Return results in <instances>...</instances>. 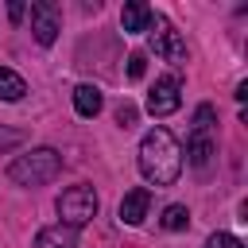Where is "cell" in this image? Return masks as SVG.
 Wrapping results in <instances>:
<instances>
[{
    "label": "cell",
    "mask_w": 248,
    "mask_h": 248,
    "mask_svg": "<svg viewBox=\"0 0 248 248\" xmlns=\"http://www.w3.org/2000/svg\"><path fill=\"white\" fill-rule=\"evenodd\" d=\"M213 120H217V112H213V105H198V112H194V132H205V136H209V128H213Z\"/></svg>",
    "instance_id": "14"
},
{
    "label": "cell",
    "mask_w": 248,
    "mask_h": 248,
    "mask_svg": "<svg viewBox=\"0 0 248 248\" xmlns=\"http://www.w3.org/2000/svg\"><path fill=\"white\" fill-rule=\"evenodd\" d=\"M136 116H140V112H136V105H128V101L116 108V124H120V128H132V124H136Z\"/></svg>",
    "instance_id": "18"
},
{
    "label": "cell",
    "mask_w": 248,
    "mask_h": 248,
    "mask_svg": "<svg viewBox=\"0 0 248 248\" xmlns=\"http://www.w3.org/2000/svg\"><path fill=\"white\" fill-rule=\"evenodd\" d=\"M54 209H58V217H62L58 225H66V229H81L85 221L97 217V194H93V186H85V182L66 186V190L58 194Z\"/></svg>",
    "instance_id": "3"
},
{
    "label": "cell",
    "mask_w": 248,
    "mask_h": 248,
    "mask_svg": "<svg viewBox=\"0 0 248 248\" xmlns=\"http://www.w3.org/2000/svg\"><path fill=\"white\" fill-rule=\"evenodd\" d=\"M31 31H35V43H39V46H50V43L58 39L62 16H58V8H54L50 0H35V4H31Z\"/></svg>",
    "instance_id": "5"
},
{
    "label": "cell",
    "mask_w": 248,
    "mask_h": 248,
    "mask_svg": "<svg viewBox=\"0 0 248 248\" xmlns=\"http://www.w3.org/2000/svg\"><path fill=\"white\" fill-rule=\"evenodd\" d=\"M58 174H62V155L54 147H35V151L12 159V167H8V178L19 186H43V182H54Z\"/></svg>",
    "instance_id": "2"
},
{
    "label": "cell",
    "mask_w": 248,
    "mask_h": 248,
    "mask_svg": "<svg viewBox=\"0 0 248 248\" xmlns=\"http://www.w3.org/2000/svg\"><path fill=\"white\" fill-rule=\"evenodd\" d=\"M186 225H190V209H186V205H167V209H163V229L178 232V229H186Z\"/></svg>",
    "instance_id": "13"
},
{
    "label": "cell",
    "mask_w": 248,
    "mask_h": 248,
    "mask_svg": "<svg viewBox=\"0 0 248 248\" xmlns=\"http://www.w3.org/2000/svg\"><path fill=\"white\" fill-rule=\"evenodd\" d=\"M213 155H217V143H213L205 132H190V140H186V159H190V167L205 170V167L213 163Z\"/></svg>",
    "instance_id": "8"
},
{
    "label": "cell",
    "mask_w": 248,
    "mask_h": 248,
    "mask_svg": "<svg viewBox=\"0 0 248 248\" xmlns=\"http://www.w3.org/2000/svg\"><path fill=\"white\" fill-rule=\"evenodd\" d=\"M147 205H151V190H147V186L128 190L124 202H120V221H124V225H140V221L147 217Z\"/></svg>",
    "instance_id": "7"
},
{
    "label": "cell",
    "mask_w": 248,
    "mask_h": 248,
    "mask_svg": "<svg viewBox=\"0 0 248 248\" xmlns=\"http://www.w3.org/2000/svg\"><path fill=\"white\" fill-rule=\"evenodd\" d=\"M151 16H155V12H151L143 0H132V4H124L120 23H124V31H132V35H136V31H147V27H151Z\"/></svg>",
    "instance_id": "10"
},
{
    "label": "cell",
    "mask_w": 248,
    "mask_h": 248,
    "mask_svg": "<svg viewBox=\"0 0 248 248\" xmlns=\"http://www.w3.org/2000/svg\"><path fill=\"white\" fill-rule=\"evenodd\" d=\"M178 105H182V85H178V78H174V74L159 78V81L151 85V93H147V112H151V116H170Z\"/></svg>",
    "instance_id": "6"
},
{
    "label": "cell",
    "mask_w": 248,
    "mask_h": 248,
    "mask_svg": "<svg viewBox=\"0 0 248 248\" xmlns=\"http://www.w3.org/2000/svg\"><path fill=\"white\" fill-rule=\"evenodd\" d=\"M143 70H147V54H143V50L128 54V78H132V81H140V78H143Z\"/></svg>",
    "instance_id": "15"
},
{
    "label": "cell",
    "mask_w": 248,
    "mask_h": 248,
    "mask_svg": "<svg viewBox=\"0 0 248 248\" xmlns=\"http://www.w3.org/2000/svg\"><path fill=\"white\" fill-rule=\"evenodd\" d=\"M23 93H27V81H23L16 70L0 66V101H19Z\"/></svg>",
    "instance_id": "12"
},
{
    "label": "cell",
    "mask_w": 248,
    "mask_h": 248,
    "mask_svg": "<svg viewBox=\"0 0 248 248\" xmlns=\"http://www.w3.org/2000/svg\"><path fill=\"white\" fill-rule=\"evenodd\" d=\"M35 248H78V229L46 225V229L35 232Z\"/></svg>",
    "instance_id": "9"
},
{
    "label": "cell",
    "mask_w": 248,
    "mask_h": 248,
    "mask_svg": "<svg viewBox=\"0 0 248 248\" xmlns=\"http://www.w3.org/2000/svg\"><path fill=\"white\" fill-rule=\"evenodd\" d=\"M151 46H155V54L163 58V62H170V66H182L186 62V43H182V35L174 31V23L167 19V16H151Z\"/></svg>",
    "instance_id": "4"
},
{
    "label": "cell",
    "mask_w": 248,
    "mask_h": 248,
    "mask_svg": "<svg viewBox=\"0 0 248 248\" xmlns=\"http://www.w3.org/2000/svg\"><path fill=\"white\" fill-rule=\"evenodd\" d=\"M140 174L151 186H174L182 174V147L167 128H151L140 140Z\"/></svg>",
    "instance_id": "1"
},
{
    "label": "cell",
    "mask_w": 248,
    "mask_h": 248,
    "mask_svg": "<svg viewBox=\"0 0 248 248\" xmlns=\"http://www.w3.org/2000/svg\"><path fill=\"white\" fill-rule=\"evenodd\" d=\"M8 16H12V23H19V19H23V4L12 0V4H8Z\"/></svg>",
    "instance_id": "19"
},
{
    "label": "cell",
    "mask_w": 248,
    "mask_h": 248,
    "mask_svg": "<svg viewBox=\"0 0 248 248\" xmlns=\"http://www.w3.org/2000/svg\"><path fill=\"white\" fill-rule=\"evenodd\" d=\"M101 105H105V97H101V89L97 85H78L74 89V108H78V116H97L101 112Z\"/></svg>",
    "instance_id": "11"
},
{
    "label": "cell",
    "mask_w": 248,
    "mask_h": 248,
    "mask_svg": "<svg viewBox=\"0 0 248 248\" xmlns=\"http://www.w3.org/2000/svg\"><path fill=\"white\" fill-rule=\"evenodd\" d=\"M19 143H23V132H19V128H4V124H0V151L19 147Z\"/></svg>",
    "instance_id": "16"
},
{
    "label": "cell",
    "mask_w": 248,
    "mask_h": 248,
    "mask_svg": "<svg viewBox=\"0 0 248 248\" xmlns=\"http://www.w3.org/2000/svg\"><path fill=\"white\" fill-rule=\"evenodd\" d=\"M205 248H244V244H240L232 232H213V236L205 240Z\"/></svg>",
    "instance_id": "17"
}]
</instances>
